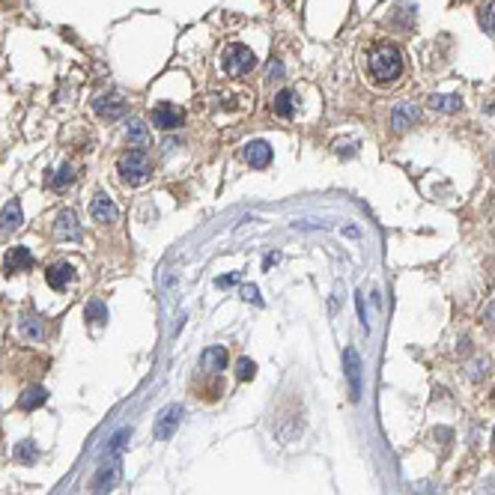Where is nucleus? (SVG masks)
I'll use <instances>...</instances> for the list:
<instances>
[{
  "instance_id": "nucleus-1",
  "label": "nucleus",
  "mask_w": 495,
  "mask_h": 495,
  "mask_svg": "<svg viewBox=\"0 0 495 495\" xmlns=\"http://www.w3.org/2000/svg\"><path fill=\"white\" fill-rule=\"evenodd\" d=\"M370 75L376 84H394L403 75V51L391 42L376 45L370 54Z\"/></svg>"
},
{
  "instance_id": "nucleus-2",
  "label": "nucleus",
  "mask_w": 495,
  "mask_h": 495,
  "mask_svg": "<svg viewBox=\"0 0 495 495\" xmlns=\"http://www.w3.org/2000/svg\"><path fill=\"white\" fill-rule=\"evenodd\" d=\"M116 167H120V176H123L129 185H143V182H147V179L152 176V158H149L143 149L125 152Z\"/></svg>"
},
{
  "instance_id": "nucleus-3",
  "label": "nucleus",
  "mask_w": 495,
  "mask_h": 495,
  "mask_svg": "<svg viewBox=\"0 0 495 495\" xmlns=\"http://www.w3.org/2000/svg\"><path fill=\"white\" fill-rule=\"evenodd\" d=\"M257 66V57H254V51L248 48V45H242V42H233L224 48V72H227L230 78H242V75H248L251 69Z\"/></svg>"
},
{
  "instance_id": "nucleus-4",
  "label": "nucleus",
  "mask_w": 495,
  "mask_h": 495,
  "mask_svg": "<svg viewBox=\"0 0 495 495\" xmlns=\"http://www.w3.org/2000/svg\"><path fill=\"white\" fill-rule=\"evenodd\" d=\"M185 120V114H182V107H176V105H170V102H161L152 107V125L161 131H173L179 129Z\"/></svg>"
},
{
  "instance_id": "nucleus-5",
  "label": "nucleus",
  "mask_w": 495,
  "mask_h": 495,
  "mask_svg": "<svg viewBox=\"0 0 495 495\" xmlns=\"http://www.w3.org/2000/svg\"><path fill=\"white\" fill-rule=\"evenodd\" d=\"M179 424H182V406L170 403V406L161 409V415L156 421V427H152V433H156V439H161V442H167V439L176 433Z\"/></svg>"
},
{
  "instance_id": "nucleus-6",
  "label": "nucleus",
  "mask_w": 495,
  "mask_h": 495,
  "mask_svg": "<svg viewBox=\"0 0 495 495\" xmlns=\"http://www.w3.org/2000/svg\"><path fill=\"white\" fill-rule=\"evenodd\" d=\"M54 236H57V242H78L81 239V224H78V215L72 209H63L57 218H54Z\"/></svg>"
},
{
  "instance_id": "nucleus-7",
  "label": "nucleus",
  "mask_w": 495,
  "mask_h": 495,
  "mask_svg": "<svg viewBox=\"0 0 495 495\" xmlns=\"http://www.w3.org/2000/svg\"><path fill=\"white\" fill-rule=\"evenodd\" d=\"M344 370H346V379H349V391H352V400H358L361 394V358L352 346L344 352Z\"/></svg>"
},
{
  "instance_id": "nucleus-8",
  "label": "nucleus",
  "mask_w": 495,
  "mask_h": 495,
  "mask_svg": "<svg viewBox=\"0 0 495 495\" xmlns=\"http://www.w3.org/2000/svg\"><path fill=\"white\" fill-rule=\"evenodd\" d=\"M125 107H129V102H125L123 93H107L102 98H96V114L105 116V120H116V116H123Z\"/></svg>"
},
{
  "instance_id": "nucleus-9",
  "label": "nucleus",
  "mask_w": 495,
  "mask_h": 495,
  "mask_svg": "<svg viewBox=\"0 0 495 495\" xmlns=\"http://www.w3.org/2000/svg\"><path fill=\"white\" fill-rule=\"evenodd\" d=\"M89 215L98 221V224H114L116 221V206H114V200L107 197L105 191H98L96 197H93V203H89Z\"/></svg>"
},
{
  "instance_id": "nucleus-10",
  "label": "nucleus",
  "mask_w": 495,
  "mask_h": 495,
  "mask_svg": "<svg viewBox=\"0 0 495 495\" xmlns=\"http://www.w3.org/2000/svg\"><path fill=\"white\" fill-rule=\"evenodd\" d=\"M45 281H48L51 290H66V286L75 281V268L69 263H51L45 268Z\"/></svg>"
},
{
  "instance_id": "nucleus-11",
  "label": "nucleus",
  "mask_w": 495,
  "mask_h": 495,
  "mask_svg": "<svg viewBox=\"0 0 495 495\" xmlns=\"http://www.w3.org/2000/svg\"><path fill=\"white\" fill-rule=\"evenodd\" d=\"M242 158L248 161L251 167H266L272 161V147L266 140H251L245 149H242Z\"/></svg>"
},
{
  "instance_id": "nucleus-12",
  "label": "nucleus",
  "mask_w": 495,
  "mask_h": 495,
  "mask_svg": "<svg viewBox=\"0 0 495 495\" xmlns=\"http://www.w3.org/2000/svg\"><path fill=\"white\" fill-rule=\"evenodd\" d=\"M33 266V254L27 248H9V254L3 260V272L6 275H15V272H27V268Z\"/></svg>"
},
{
  "instance_id": "nucleus-13",
  "label": "nucleus",
  "mask_w": 495,
  "mask_h": 495,
  "mask_svg": "<svg viewBox=\"0 0 495 495\" xmlns=\"http://www.w3.org/2000/svg\"><path fill=\"white\" fill-rule=\"evenodd\" d=\"M116 481H120V463H116V460H107V463L102 465V472L96 474L93 487H96L98 495H102V492H111Z\"/></svg>"
},
{
  "instance_id": "nucleus-14",
  "label": "nucleus",
  "mask_w": 495,
  "mask_h": 495,
  "mask_svg": "<svg viewBox=\"0 0 495 495\" xmlns=\"http://www.w3.org/2000/svg\"><path fill=\"white\" fill-rule=\"evenodd\" d=\"M415 120H418V107L409 105V102H403V105L394 107V114H391V129L394 131H406Z\"/></svg>"
},
{
  "instance_id": "nucleus-15",
  "label": "nucleus",
  "mask_w": 495,
  "mask_h": 495,
  "mask_svg": "<svg viewBox=\"0 0 495 495\" xmlns=\"http://www.w3.org/2000/svg\"><path fill=\"white\" fill-rule=\"evenodd\" d=\"M295 107H299V96H295L293 89H281V93L275 96V102H272V111L277 116H284V120L295 116Z\"/></svg>"
},
{
  "instance_id": "nucleus-16",
  "label": "nucleus",
  "mask_w": 495,
  "mask_h": 495,
  "mask_svg": "<svg viewBox=\"0 0 495 495\" xmlns=\"http://www.w3.org/2000/svg\"><path fill=\"white\" fill-rule=\"evenodd\" d=\"M21 221H24V215H21V203L18 200H9L3 206V212H0V230L3 233H12L21 227Z\"/></svg>"
},
{
  "instance_id": "nucleus-17",
  "label": "nucleus",
  "mask_w": 495,
  "mask_h": 495,
  "mask_svg": "<svg viewBox=\"0 0 495 495\" xmlns=\"http://www.w3.org/2000/svg\"><path fill=\"white\" fill-rule=\"evenodd\" d=\"M200 364L206 367V370H215V373L224 370V367H227V349L224 346H209L200 355Z\"/></svg>"
},
{
  "instance_id": "nucleus-18",
  "label": "nucleus",
  "mask_w": 495,
  "mask_h": 495,
  "mask_svg": "<svg viewBox=\"0 0 495 495\" xmlns=\"http://www.w3.org/2000/svg\"><path fill=\"white\" fill-rule=\"evenodd\" d=\"M45 400H48V391L42 388V385H30L24 394H21V400H18V406H21L24 412H30V409H39L45 406Z\"/></svg>"
},
{
  "instance_id": "nucleus-19",
  "label": "nucleus",
  "mask_w": 495,
  "mask_h": 495,
  "mask_svg": "<svg viewBox=\"0 0 495 495\" xmlns=\"http://www.w3.org/2000/svg\"><path fill=\"white\" fill-rule=\"evenodd\" d=\"M433 111L439 114H456L463 107V98L460 96H430V102H427Z\"/></svg>"
},
{
  "instance_id": "nucleus-20",
  "label": "nucleus",
  "mask_w": 495,
  "mask_h": 495,
  "mask_svg": "<svg viewBox=\"0 0 495 495\" xmlns=\"http://www.w3.org/2000/svg\"><path fill=\"white\" fill-rule=\"evenodd\" d=\"M75 176H78L75 167H72V165H63L60 170H54V173H51L48 188H57V191H63V188H69L72 182H75Z\"/></svg>"
},
{
  "instance_id": "nucleus-21",
  "label": "nucleus",
  "mask_w": 495,
  "mask_h": 495,
  "mask_svg": "<svg viewBox=\"0 0 495 495\" xmlns=\"http://www.w3.org/2000/svg\"><path fill=\"white\" fill-rule=\"evenodd\" d=\"M125 138H129V143H134V147H143V143L149 140L147 123H140V120H131V123H129V131H125Z\"/></svg>"
},
{
  "instance_id": "nucleus-22",
  "label": "nucleus",
  "mask_w": 495,
  "mask_h": 495,
  "mask_svg": "<svg viewBox=\"0 0 495 495\" xmlns=\"http://www.w3.org/2000/svg\"><path fill=\"white\" fill-rule=\"evenodd\" d=\"M39 460V451H36V445L33 442H18L15 445V463H21V465H30Z\"/></svg>"
},
{
  "instance_id": "nucleus-23",
  "label": "nucleus",
  "mask_w": 495,
  "mask_h": 495,
  "mask_svg": "<svg viewBox=\"0 0 495 495\" xmlns=\"http://www.w3.org/2000/svg\"><path fill=\"white\" fill-rule=\"evenodd\" d=\"M478 21H481V27H483V33L495 36V0H492V3H487V6L481 9Z\"/></svg>"
},
{
  "instance_id": "nucleus-24",
  "label": "nucleus",
  "mask_w": 495,
  "mask_h": 495,
  "mask_svg": "<svg viewBox=\"0 0 495 495\" xmlns=\"http://www.w3.org/2000/svg\"><path fill=\"white\" fill-rule=\"evenodd\" d=\"M21 331L27 340H42V322L36 317H24L21 319Z\"/></svg>"
},
{
  "instance_id": "nucleus-25",
  "label": "nucleus",
  "mask_w": 495,
  "mask_h": 495,
  "mask_svg": "<svg viewBox=\"0 0 495 495\" xmlns=\"http://www.w3.org/2000/svg\"><path fill=\"white\" fill-rule=\"evenodd\" d=\"M257 376V364L251 361V358H239V364H236V379L239 382H248V379H254Z\"/></svg>"
},
{
  "instance_id": "nucleus-26",
  "label": "nucleus",
  "mask_w": 495,
  "mask_h": 495,
  "mask_svg": "<svg viewBox=\"0 0 495 495\" xmlns=\"http://www.w3.org/2000/svg\"><path fill=\"white\" fill-rule=\"evenodd\" d=\"M87 319L89 322H105L107 319V308H105V302H89L87 304Z\"/></svg>"
},
{
  "instance_id": "nucleus-27",
  "label": "nucleus",
  "mask_w": 495,
  "mask_h": 495,
  "mask_svg": "<svg viewBox=\"0 0 495 495\" xmlns=\"http://www.w3.org/2000/svg\"><path fill=\"white\" fill-rule=\"evenodd\" d=\"M129 436H131V430H120V433L111 439V445H107V454H111V456L120 454V451H123V445H125V439H129Z\"/></svg>"
},
{
  "instance_id": "nucleus-28",
  "label": "nucleus",
  "mask_w": 495,
  "mask_h": 495,
  "mask_svg": "<svg viewBox=\"0 0 495 495\" xmlns=\"http://www.w3.org/2000/svg\"><path fill=\"white\" fill-rule=\"evenodd\" d=\"M266 78H268V81H281V78H284V63L277 60V57L268 60V66H266Z\"/></svg>"
},
{
  "instance_id": "nucleus-29",
  "label": "nucleus",
  "mask_w": 495,
  "mask_h": 495,
  "mask_svg": "<svg viewBox=\"0 0 495 495\" xmlns=\"http://www.w3.org/2000/svg\"><path fill=\"white\" fill-rule=\"evenodd\" d=\"M487 367H489L487 361H474V364L469 367V376H472V379H481V376L487 373Z\"/></svg>"
},
{
  "instance_id": "nucleus-30",
  "label": "nucleus",
  "mask_w": 495,
  "mask_h": 495,
  "mask_svg": "<svg viewBox=\"0 0 495 495\" xmlns=\"http://www.w3.org/2000/svg\"><path fill=\"white\" fill-rule=\"evenodd\" d=\"M245 299H251L254 304H263V302H260V293H257V286H254V284L245 286Z\"/></svg>"
},
{
  "instance_id": "nucleus-31",
  "label": "nucleus",
  "mask_w": 495,
  "mask_h": 495,
  "mask_svg": "<svg viewBox=\"0 0 495 495\" xmlns=\"http://www.w3.org/2000/svg\"><path fill=\"white\" fill-rule=\"evenodd\" d=\"M236 281H239L236 275H227V277H218V281H215V284H218V286H233Z\"/></svg>"
},
{
  "instance_id": "nucleus-32",
  "label": "nucleus",
  "mask_w": 495,
  "mask_h": 495,
  "mask_svg": "<svg viewBox=\"0 0 495 495\" xmlns=\"http://www.w3.org/2000/svg\"><path fill=\"white\" fill-rule=\"evenodd\" d=\"M487 322H489V326H495V302L487 308Z\"/></svg>"
}]
</instances>
